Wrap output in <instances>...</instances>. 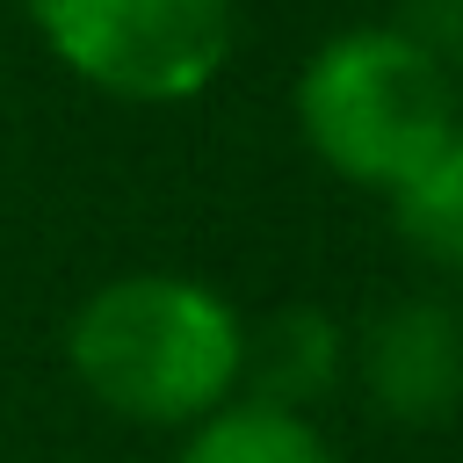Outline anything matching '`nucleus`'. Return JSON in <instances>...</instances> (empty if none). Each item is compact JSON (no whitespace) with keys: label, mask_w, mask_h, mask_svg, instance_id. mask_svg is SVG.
Segmentation results:
<instances>
[{"label":"nucleus","mask_w":463,"mask_h":463,"mask_svg":"<svg viewBox=\"0 0 463 463\" xmlns=\"http://www.w3.org/2000/svg\"><path fill=\"white\" fill-rule=\"evenodd\" d=\"M65 362L101 412L188 434L246 391V318L195 275L137 268L87 289L65 326Z\"/></svg>","instance_id":"obj_1"},{"label":"nucleus","mask_w":463,"mask_h":463,"mask_svg":"<svg viewBox=\"0 0 463 463\" xmlns=\"http://www.w3.org/2000/svg\"><path fill=\"white\" fill-rule=\"evenodd\" d=\"M297 130L326 174L391 195L463 130L456 72L405 29H340L297 72Z\"/></svg>","instance_id":"obj_2"},{"label":"nucleus","mask_w":463,"mask_h":463,"mask_svg":"<svg viewBox=\"0 0 463 463\" xmlns=\"http://www.w3.org/2000/svg\"><path fill=\"white\" fill-rule=\"evenodd\" d=\"M29 22L72 80L130 109L195 101L239 43V0H29Z\"/></svg>","instance_id":"obj_3"},{"label":"nucleus","mask_w":463,"mask_h":463,"mask_svg":"<svg viewBox=\"0 0 463 463\" xmlns=\"http://www.w3.org/2000/svg\"><path fill=\"white\" fill-rule=\"evenodd\" d=\"M362 383L405 427L449 420L463 398V326L441 304H391L362 340Z\"/></svg>","instance_id":"obj_4"},{"label":"nucleus","mask_w":463,"mask_h":463,"mask_svg":"<svg viewBox=\"0 0 463 463\" xmlns=\"http://www.w3.org/2000/svg\"><path fill=\"white\" fill-rule=\"evenodd\" d=\"M174 463H340V456L311 427V412H289V405H268V398L239 391L232 405H217L210 420H195L181 434Z\"/></svg>","instance_id":"obj_5"},{"label":"nucleus","mask_w":463,"mask_h":463,"mask_svg":"<svg viewBox=\"0 0 463 463\" xmlns=\"http://www.w3.org/2000/svg\"><path fill=\"white\" fill-rule=\"evenodd\" d=\"M340 376V333L326 311H275L260 333H246V398H268V405H289L304 412L311 398H326Z\"/></svg>","instance_id":"obj_6"},{"label":"nucleus","mask_w":463,"mask_h":463,"mask_svg":"<svg viewBox=\"0 0 463 463\" xmlns=\"http://www.w3.org/2000/svg\"><path fill=\"white\" fill-rule=\"evenodd\" d=\"M383 203H391L398 239H405L420 260H434V268H463V130H456V137H449L405 188H391Z\"/></svg>","instance_id":"obj_7"},{"label":"nucleus","mask_w":463,"mask_h":463,"mask_svg":"<svg viewBox=\"0 0 463 463\" xmlns=\"http://www.w3.org/2000/svg\"><path fill=\"white\" fill-rule=\"evenodd\" d=\"M456 87H463V22H456Z\"/></svg>","instance_id":"obj_8"}]
</instances>
